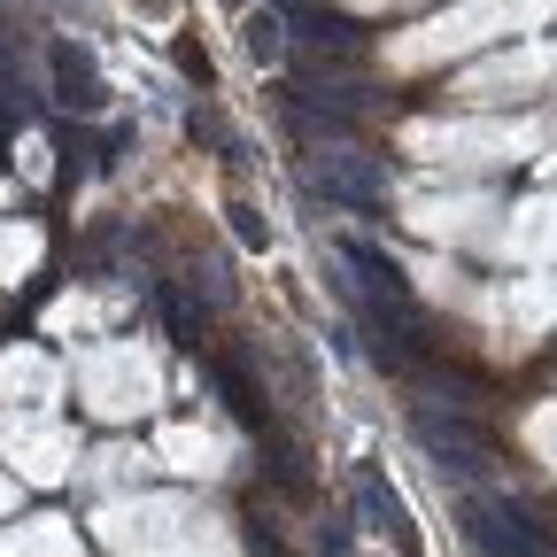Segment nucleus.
Returning <instances> with one entry per match:
<instances>
[{
	"instance_id": "nucleus-1",
	"label": "nucleus",
	"mask_w": 557,
	"mask_h": 557,
	"mask_svg": "<svg viewBox=\"0 0 557 557\" xmlns=\"http://www.w3.org/2000/svg\"><path fill=\"white\" fill-rule=\"evenodd\" d=\"M302 186H310L318 201H333V209H364V218L387 201L380 163H372V156H357V148H333V156H318V163L302 171Z\"/></svg>"
},
{
	"instance_id": "nucleus-2",
	"label": "nucleus",
	"mask_w": 557,
	"mask_h": 557,
	"mask_svg": "<svg viewBox=\"0 0 557 557\" xmlns=\"http://www.w3.org/2000/svg\"><path fill=\"white\" fill-rule=\"evenodd\" d=\"M357 511L372 519V534H380L395 557H426V534H418V519L403 511V496L387 487V472H380V465H357Z\"/></svg>"
},
{
	"instance_id": "nucleus-3",
	"label": "nucleus",
	"mask_w": 557,
	"mask_h": 557,
	"mask_svg": "<svg viewBox=\"0 0 557 557\" xmlns=\"http://www.w3.org/2000/svg\"><path fill=\"white\" fill-rule=\"evenodd\" d=\"M465 542L472 557H549L542 527H527L511 504H465Z\"/></svg>"
},
{
	"instance_id": "nucleus-4",
	"label": "nucleus",
	"mask_w": 557,
	"mask_h": 557,
	"mask_svg": "<svg viewBox=\"0 0 557 557\" xmlns=\"http://www.w3.org/2000/svg\"><path fill=\"white\" fill-rule=\"evenodd\" d=\"M410 434H418V449H426V457H434L442 472H457V480L487 465V442H480V434L465 426L457 410H418V418H410Z\"/></svg>"
},
{
	"instance_id": "nucleus-5",
	"label": "nucleus",
	"mask_w": 557,
	"mask_h": 557,
	"mask_svg": "<svg viewBox=\"0 0 557 557\" xmlns=\"http://www.w3.org/2000/svg\"><path fill=\"white\" fill-rule=\"evenodd\" d=\"M333 256H341V271H348V287H357V302H410V287H403V263H395L380 240L348 233Z\"/></svg>"
},
{
	"instance_id": "nucleus-6",
	"label": "nucleus",
	"mask_w": 557,
	"mask_h": 557,
	"mask_svg": "<svg viewBox=\"0 0 557 557\" xmlns=\"http://www.w3.org/2000/svg\"><path fill=\"white\" fill-rule=\"evenodd\" d=\"M54 78H70V94H62L70 109H86V116L101 109V78H94V54H86L78 39H62V47H54Z\"/></svg>"
},
{
	"instance_id": "nucleus-7",
	"label": "nucleus",
	"mask_w": 557,
	"mask_h": 557,
	"mask_svg": "<svg viewBox=\"0 0 557 557\" xmlns=\"http://www.w3.org/2000/svg\"><path fill=\"white\" fill-rule=\"evenodd\" d=\"M287 24H295V32H302L310 47H325V54H348V47H357V39H364V32H357V24H348L341 9H310V0H302V9H295Z\"/></svg>"
},
{
	"instance_id": "nucleus-8",
	"label": "nucleus",
	"mask_w": 557,
	"mask_h": 557,
	"mask_svg": "<svg viewBox=\"0 0 557 557\" xmlns=\"http://www.w3.org/2000/svg\"><path fill=\"white\" fill-rule=\"evenodd\" d=\"M240 47H248V62H256V70H278V54H287V16H278V9H248Z\"/></svg>"
},
{
	"instance_id": "nucleus-9",
	"label": "nucleus",
	"mask_w": 557,
	"mask_h": 557,
	"mask_svg": "<svg viewBox=\"0 0 557 557\" xmlns=\"http://www.w3.org/2000/svg\"><path fill=\"white\" fill-rule=\"evenodd\" d=\"M218 403H225V410L240 418L248 434H263V395H256V387H248V380H240L233 364H218Z\"/></svg>"
},
{
	"instance_id": "nucleus-10",
	"label": "nucleus",
	"mask_w": 557,
	"mask_h": 557,
	"mask_svg": "<svg viewBox=\"0 0 557 557\" xmlns=\"http://www.w3.org/2000/svg\"><path fill=\"white\" fill-rule=\"evenodd\" d=\"M233 233L248 240V248H263L271 233H263V209H248V201H233Z\"/></svg>"
},
{
	"instance_id": "nucleus-11",
	"label": "nucleus",
	"mask_w": 557,
	"mask_h": 557,
	"mask_svg": "<svg viewBox=\"0 0 557 557\" xmlns=\"http://www.w3.org/2000/svg\"><path fill=\"white\" fill-rule=\"evenodd\" d=\"M248 549H256V557H287V549H278V534H271V519H248Z\"/></svg>"
},
{
	"instance_id": "nucleus-12",
	"label": "nucleus",
	"mask_w": 557,
	"mask_h": 557,
	"mask_svg": "<svg viewBox=\"0 0 557 557\" xmlns=\"http://www.w3.org/2000/svg\"><path fill=\"white\" fill-rule=\"evenodd\" d=\"M171 318L186 325V341H201V302L194 295H171Z\"/></svg>"
}]
</instances>
